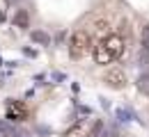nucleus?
I'll list each match as a JSON object with an SVG mask.
<instances>
[{
  "label": "nucleus",
  "mask_w": 149,
  "mask_h": 137,
  "mask_svg": "<svg viewBox=\"0 0 149 137\" xmlns=\"http://www.w3.org/2000/svg\"><path fill=\"white\" fill-rule=\"evenodd\" d=\"M101 133V121H94V119H78L74 121L62 137H99Z\"/></svg>",
  "instance_id": "f257e3e1"
},
{
  "label": "nucleus",
  "mask_w": 149,
  "mask_h": 137,
  "mask_svg": "<svg viewBox=\"0 0 149 137\" xmlns=\"http://www.w3.org/2000/svg\"><path fill=\"white\" fill-rule=\"evenodd\" d=\"M92 50V39L85 30H76L74 34L69 37V57L71 59H80L85 57Z\"/></svg>",
  "instance_id": "f03ea898"
},
{
  "label": "nucleus",
  "mask_w": 149,
  "mask_h": 137,
  "mask_svg": "<svg viewBox=\"0 0 149 137\" xmlns=\"http://www.w3.org/2000/svg\"><path fill=\"white\" fill-rule=\"evenodd\" d=\"M101 46L108 50V55H110L112 59H119L124 55V50H126V41H124L122 34H108L106 39L101 41Z\"/></svg>",
  "instance_id": "7ed1b4c3"
},
{
  "label": "nucleus",
  "mask_w": 149,
  "mask_h": 137,
  "mask_svg": "<svg viewBox=\"0 0 149 137\" xmlns=\"http://www.w3.org/2000/svg\"><path fill=\"white\" fill-rule=\"evenodd\" d=\"M5 114L9 121H14V123H19V121H25L28 119V107L16 101V98H12V101H7V105H5Z\"/></svg>",
  "instance_id": "20e7f679"
},
{
  "label": "nucleus",
  "mask_w": 149,
  "mask_h": 137,
  "mask_svg": "<svg viewBox=\"0 0 149 137\" xmlns=\"http://www.w3.org/2000/svg\"><path fill=\"white\" fill-rule=\"evenodd\" d=\"M103 80H106V85H108V87H112V89H124V87L129 85V78H126L124 69H119V66L108 69V73L103 76Z\"/></svg>",
  "instance_id": "39448f33"
},
{
  "label": "nucleus",
  "mask_w": 149,
  "mask_h": 137,
  "mask_svg": "<svg viewBox=\"0 0 149 137\" xmlns=\"http://www.w3.org/2000/svg\"><path fill=\"white\" fill-rule=\"evenodd\" d=\"M92 57H94V64H99V66H106V64H110V62H115V59L108 55V50L101 46V41L96 43L92 48Z\"/></svg>",
  "instance_id": "423d86ee"
},
{
  "label": "nucleus",
  "mask_w": 149,
  "mask_h": 137,
  "mask_svg": "<svg viewBox=\"0 0 149 137\" xmlns=\"http://www.w3.org/2000/svg\"><path fill=\"white\" fill-rule=\"evenodd\" d=\"M94 32H96V34H106V37H108V32H110V23H108L106 19L96 21V23H94Z\"/></svg>",
  "instance_id": "0eeeda50"
},
{
  "label": "nucleus",
  "mask_w": 149,
  "mask_h": 137,
  "mask_svg": "<svg viewBox=\"0 0 149 137\" xmlns=\"http://www.w3.org/2000/svg\"><path fill=\"white\" fill-rule=\"evenodd\" d=\"M14 25L16 28H28V12L25 9H19V14L14 16Z\"/></svg>",
  "instance_id": "6e6552de"
},
{
  "label": "nucleus",
  "mask_w": 149,
  "mask_h": 137,
  "mask_svg": "<svg viewBox=\"0 0 149 137\" xmlns=\"http://www.w3.org/2000/svg\"><path fill=\"white\" fill-rule=\"evenodd\" d=\"M138 89H140L142 94H147V96H149V71H147V73H142V76L138 78Z\"/></svg>",
  "instance_id": "1a4fd4ad"
},
{
  "label": "nucleus",
  "mask_w": 149,
  "mask_h": 137,
  "mask_svg": "<svg viewBox=\"0 0 149 137\" xmlns=\"http://www.w3.org/2000/svg\"><path fill=\"white\" fill-rule=\"evenodd\" d=\"M32 41H37L41 46H51V37L46 32H32Z\"/></svg>",
  "instance_id": "9d476101"
},
{
  "label": "nucleus",
  "mask_w": 149,
  "mask_h": 137,
  "mask_svg": "<svg viewBox=\"0 0 149 137\" xmlns=\"http://www.w3.org/2000/svg\"><path fill=\"white\" fill-rule=\"evenodd\" d=\"M140 39H142V50L149 53V23L142 28V34H140Z\"/></svg>",
  "instance_id": "9b49d317"
},
{
  "label": "nucleus",
  "mask_w": 149,
  "mask_h": 137,
  "mask_svg": "<svg viewBox=\"0 0 149 137\" xmlns=\"http://www.w3.org/2000/svg\"><path fill=\"white\" fill-rule=\"evenodd\" d=\"M7 7H9V0H0V21H5V14H7Z\"/></svg>",
  "instance_id": "f8f14e48"
},
{
  "label": "nucleus",
  "mask_w": 149,
  "mask_h": 137,
  "mask_svg": "<svg viewBox=\"0 0 149 137\" xmlns=\"http://www.w3.org/2000/svg\"><path fill=\"white\" fill-rule=\"evenodd\" d=\"M117 117H122V121H131L133 114H131L129 110H117Z\"/></svg>",
  "instance_id": "ddd939ff"
},
{
  "label": "nucleus",
  "mask_w": 149,
  "mask_h": 137,
  "mask_svg": "<svg viewBox=\"0 0 149 137\" xmlns=\"http://www.w3.org/2000/svg\"><path fill=\"white\" fill-rule=\"evenodd\" d=\"M99 137H115V130H112V128H106L103 133H99Z\"/></svg>",
  "instance_id": "4468645a"
},
{
  "label": "nucleus",
  "mask_w": 149,
  "mask_h": 137,
  "mask_svg": "<svg viewBox=\"0 0 149 137\" xmlns=\"http://www.w3.org/2000/svg\"><path fill=\"white\" fill-rule=\"evenodd\" d=\"M124 137H129V135H124Z\"/></svg>",
  "instance_id": "2eb2a0df"
}]
</instances>
